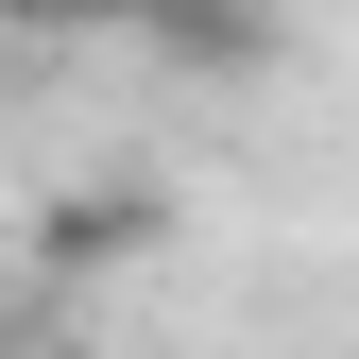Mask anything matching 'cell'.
Returning a JSON list of instances; mask_svg holds the SVG:
<instances>
[{
    "label": "cell",
    "mask_w": 359,
    "mask_h": 359,
    "mask_svg": "<svg viewBox=\"0 0 359 359\" xmlns=\"http://www.w3.org/2000/svg\"><path fill=\"white\" fill-rule=\"evenodd\" d=\"M137 34L154 69H189V86H240V69H274V0H137Z\"/></svg>",
    "instance_id": "1"
},
{
    "label": "cell",
    "mask_w": 359,
    "mask_h": 359,
    "mask_svg": "<svg viewBox=\"0 0 359 359\" xmlns=\"http://www.w3.org/2000/svg\"><path fill=\"white\" fill-rule=\"evenodd\" d=\"M137 0H0V34H120Z\"/></svg>",
    "instance_id": "2"
},
{
    "label": "cell",
    "mask_w": 359,
    "mask_h": 359,
    "mask_svg": "<svg viewBox=\"0 0 359 359\" xmlns=\"http://www.w3.org/2000/svg\"><path fill=\"white\" fill-rule=\"evenodd\" d=\"M0 308H18V257H0Z\"/></svg>",
    "instance_id": "3"
}]
</instances>
